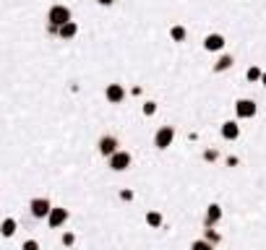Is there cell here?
Here are the masks:
<instances>
[{"instance_id":"cell-1","label":"cell","mask_w":266,"mask_h":250,"mask_svg":"<svg viewBox=\"0 0 266 250\" xmlns=\"http://www.w3.org/2000/svg\"><path fill=\"white\" fill-rule=\"evenodd\" d=\"M172 141H175V128L172 125H162L157 133H154V146H157V149H170L172 146Z\"/></svg>"},{"instance_id":"cell-2","label":"cell","mask_w":266,"mask_h":250,"mask_svg":"<svg viewBox=\"0 0 266 250\" xmlns=\"http://www.w3.org/2000/svg\"><path fill=\"white\" fill-rule=\"evenodd\" d=\"M47 21H50V24H55V26L60 29L63 24L73 21V18H71V8H68V5H52V8H50V13H47Z\"/></svg>"},{"instance_id":"cell-3","label":"cell","mask_w":266,"mask_h":250,"mask_svg":"<svg viewBox=\"0 0 266 250\" xmlns=\"http://www.w3.org/2000/svg\"><path fill=\"white\" fill-rule=\"evenodd\" d=\"M110 170H115V172H125L128 170V167H131V162H133V156L131 154H128V151H115L113 156H110Z\"/></svg>"},{"instance_id":"cell-4","label":"cell","mask_w":266,"mask_h":250,"mask_svg":"<svg viewBox=\"0 0 266 250\" xmlns=\"http://www.w3.org/2000/svg\"><path fill=\"white\" fill-rule=\"evenodd\" d=\"M97 151L110 159V156H113L115 151H120V143H117V138H115V136H102V138L97 141Z\"/></svg>"},{"instance_id":"cell-5","label":"cell","mask_w":266,"mask_h":250,"mask_svg":"<svg viewBox=\"0 0 266 250\" xmlns=\"http://www.w3.org/2000/svg\"><path fill=\"white\" fill-rule=\"evenodd\" d=\"M29 211H32L34 219H47L50 211H52V203H50L47 198H34V201L29 203Z\"/></svg>"},{"instance_id":"cell-6","label":"cell","mask_w":266,"mask_h":250,"mask_svg":"<svg viewBox=\"0 0 266 250\" xmlns=\"http://www.w3.org/2000/svg\"><path fill=\"white\" fill-rule=\"evenodd\" d=\"M105 99L110 102V105H120V102L125 99V89H123V83H107V89H105Z\"/></svg>"},{"instance_id":"cell-7","label":"cell","mask_w":266,"mask_h":250,"mask_svg":"<svg viewBox=\"0 0 266 250\" xmlns=\"http://www.w3.org/2000/svg\"><path fill=\"white\" fill-rule=\"evenodd\" d=\"M235 115L240 117V120H251L256 115V105L251 99H237L235 102Z\"/></svg>"},{"instance_id":"cell-8","label":"cell","mask_w":266,"mask_h":250,"mask_svg":"<svg viewBox=\"0 0 266 250\" xmlns=\"http://www.w3.org/2000/svg\"><path fill=\"white\" fill-rule=\"evenodd\" d=\"M66 221H68V209H60V206H55V209L50 211V216H47V224H50L52 229L63 227Z\"/></svg>"},{"instance_id":"cell-9","label":"cell","mask_w":266,"mask_h":250,"mask_svg":"<svg viewBox=\"0 0 266 250\" xmlns=\"http://www.w3.org/2000/svg\"><path fill=\"white\" fill-rule=\"evenodd\" d=\"M222 138L225 141H237V138H240V125H237L235 120L222 123Z\"/></svg>"},{"instance_id":"cell-10","label":"cell","mask_w":266,"mask_h":250,"mask_svg":"<svg viewBox=\"0 0 266 250\" xmlns=\"http://www.w3.org/2000/svg\"><path fill=\"white\" fill-rule=\"evenodd\" d=\"M222 47H225V36L222 34H209L204 39V50H209V52H219Z\"/></svg>"},{"instance_id":"cell-11","label":"cell","mask_w":266,"mask_h":250,"mask_svg":"<svg viewBox=\"0 0 266 250\" xmlns=\"http://www.w3.org/2000/svg\"><path fill=\"white\" fill-rule=\"evenodd\" d=\"M219 219H222V206H219V203H212V206L206 209V219H204L206 227H214Z\"/></svg>"},{"instance_id":"cell-12","label":"cell","mask_w":266,"mask_h":250,"mask_svg":"<svg viewBox=\"0 0 266 250\" xmlns=\"http://www.w3.org/2000/svg\"><path fill=\"white\" fill-rule=\"evenodd\" d=\"M16 229H18V224H16L13 216H5L3 221H0V235H3V237H13Z\"/></svg>"},{"instance_id":"cell-13","label":"cell","mask_w":266,"mask_h":250,"mask_svg":"<svg viewBox=\"0 0 266 250\" xmlns=\"http://www.w3.org/2000/svg\"><path fill=\"white\" fill-rule=\"evenodd\" d=\"M76 34H78V24H76V21H68V24H63L60 29H58V36H60V39H73Z\"/></svg>"},{"instance_id":"cell-14","label":"cell","mask_w":266,"mask_h":250,"mask_svg":"<svg viewBox=\"0 0 266 250\" xmlns=\"http://www.w3.org/2000/svg\"><path fill=\"white\" fill-rule=\"evenodd\" d=\"M227 68H232V58H230V55H222V58L214 63V71L222 73V71H227Z\"/></svg>"},{"instance_id":"cell-15","label":"cell","mask_w":266,"mask_h":250,"mask_svg":"<svg viewBox=\"0 0 266 250\" xmlns=\"http://www.w3.org/2000/svg\"><path fill=\"white\" fill-rule=\"evenodd\" d=\"M162 214H159V211H149V214H146V224H149V227H154V229H157V227H162Z\"/></svg>"},{"instance_id":"cell-16","label":"cell","mask_w":266,"mask_h":250,"mask_svg":"<svg viewBox=\"0 0 266 250\" xmlns=\"http://www.w3.org/2000/svg\"><path fill=\"white\" fill-rule=\"evenodd\" d=\"M170 36H172V42H183V39H186V29H183L180 24H175L170 29Z\"/></svg>"},{"instance_id":"cell-17","label":"cell","mask_w":266,"mask_h":250,"mask_svg":"<svg viewBox=\"0 0 266 250\" xmlns=\"http://www.w3.org/2000/svg\"><path fill=\"white\" fill-rule=\"evenodd\" d=\"M190 250H214V245L209 240H196V243H190Z\"/></svg>"},{"instance_id":"cell-18","label":"cell","mask_w":266,"mask_h":250,"mask_svg":"<svg viewBox=\"0 0 266 250\" xmlns=\"http://www.w3.org/2000/svg\"><path fill=\"white\" fill-rule=\"evenodd\" d=\"M261 76H264V71L261 68H248V73H245V78H248V81H261Z\"/></svg>"},{"instance_id":"cell-19","label":"cell","mask_w":266,"mask_h":250,"mask_svg":"<svg viewBox=\"0 0 266 250\" xmlns=\"http://www.w3.org/2000/svg\"><path fill=\"white\" fill-rule=\"evenodd\" d=\"M204 240H209V243H212V245H217V243H219V240H222V237H219V235L214 232L212 227H206V235H204Z\"/></svg>"},{"instance_id":"cell-20","label":"cell","mask_w":266,"mask_h":250,"mask_svg":"<svg viewBox=\"0 0 266 250\" xmlns=\"http://www.w3.org/2000/svg\"><path fill=\"white\" fill-rule=\"evenodd\" d=\"M154 112H157V102H144V115L152 117Z\"/></svg>"},{"instance_id":"cell-21","label":"cell","mask_w":266,"mask_h":250,"mask_svg":"<svg viewBox=\"0 0 266 250\" xmlns=\"http://www.w3.org/2000/svg\"><path fill=\"white\" fill-rule=\"evenodd\" d=\"M73 243H76V235H73V232H66V235H63V245H66V248H71Z\"/></svg>"},{"instance_id":"cell-22","label":"cell","mask_w":266,"mask_h":250,"mask_svg":"<svg viewBox=\"0 0 266 250\" xmlns=\"http://www.w3.org/2000/svg\"><path fill=\"white\" fill-rule=\"evenodd\" d=\"M21 250H39V243H37V240H26L21 245Z\"/></svg>"},{"instance_id":"cell-23","label":"cell","mask_w":266,"mask_h":250,"mask_svg":"<svg viewBox=\"0 0 266 250\" xmlns=\"http://www.w3.org/2000/svg\"><path fill=\"white\" fill-rule=\"evenodd\" d=\"M120 198L123 201H133V193L131 190H120Z\"/></svg>"},{"instance_id":"cell-24","label":"cell","mask_w":266,"mask_h":250,"mask_svg":"<svg viewBox=\"0 0 266 250\" xmlns=\"http://www.w3.org/2000/svg\"><path fill=\"white\" fill-rule=\"evenodd\" d=\"M204 156H206V159H209V162H214V159H217V151H206Z\"/></svg>"},{"instance_id":"cell-25","label":"cell","mask_w":266,"mask_h":250,"mask_svg":"<svg viewBox=\"0 0 266 250\" xmlns=\"http://www.w3.org/2000/svg\"><path fill=\"white\" fill-rule=\"evenodd\" d=\"M97 3H99V5H113L115 0H97Z\"/></svg>"},{"instance_id":"cell-26","label":"cell","mask_w":266,"mask_h":250,"mask_svg":"<svg viewBox=\"0 0 266 250\" xmlns=\"http://www.w3.org/2000/svg\"><path fill=\"white\" fill-rule=\"evenodd\" d=\"M261 83H264V86H266V71H264V76H261Z\"/></svg>"}]
</instances>
